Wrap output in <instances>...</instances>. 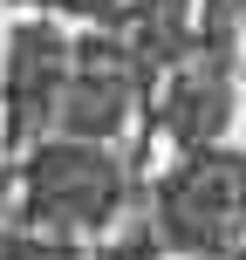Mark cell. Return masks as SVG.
Here are the masks:
<instances>
[{
	"label": "cell",
	"mask_w": 246,
	"mask_h": 260,
	"mask_svg": "<svg viewBox=\"0 0 246 260\" xmlns=\"http://www.w3.org/2000/svg\"><path fill=\"white\" fill-rule=\"evenodd\" d=\"M246 226V165L198 151L164 185V240L185 253H226Z\"/></svg>",
	"instance_id": "obj_1"
},
{
	"label": "cell",
	"mask_w": 246,
	"mask_h": 260,
	"mask_svg": "<svg viewBox=\"0 0 246 260\" xmlns=\"http://www.w3.org/2000/svg\"><path fill=\"white\" fill-rule=\"evenodd\" d=\"M117 192H123V171L110 151H89V144H55L41 151L34 178H27V199H34L41 226L55 233H89L117 212Z\"/></svg>",
	"instance_id": "obj_2"
},
{
	"label": "cell",
	"mask_w": 246,
	"mask_h": 260,
	"mask_svg": "<svg viewBox=\"0 0 246 260\" xmlns=\"http://www.w3.org/2000/svg\"><path fill=\"white\" fill-rule=\"evenodd\" d=\"M171 130H178L185 144H205L212 130H226V117H233V96H226V76H212V69H198V76L178 82V96L164 103Z\"/></svg>",
	"instance_id": "obj_3"
}]
</instances>
